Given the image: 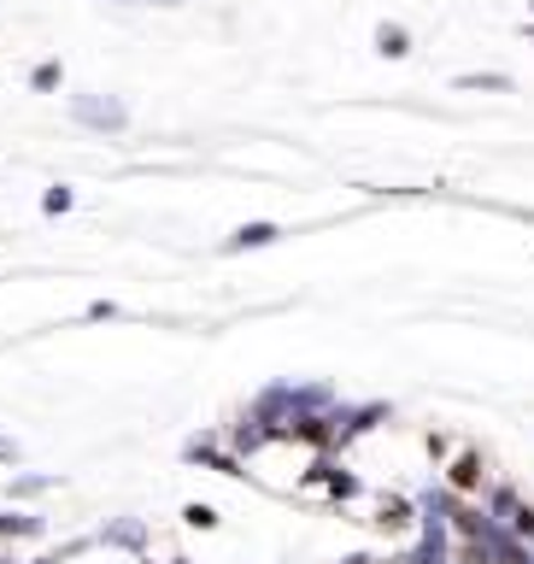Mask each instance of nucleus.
Segmentation results:
<instances>
[{
	"instance_id": "nucleus-1",
	"label": "nucleus",
	"mask_w": 534,
	"mask_h": 564,
	"mask_svg": "<svg viewBox=\"0 0 534 564\" xmlns=\"http://www.w3.org/2000/svg\"><path fill=\"white\" fill-rule=\"evenodd\" d=\"M70 112H77L83 123H95V130H123V118H130L118 100H100V95H77V100H70Z\"/></svg>"
},
{
	"instance_id": "nucleus-2",
	"label": "nucleus",
	"mask_w": 534,
	"mask_h": 564,
	"mask_svg": "<svg viewBox=\"0 0 534 564\" xmlns=\"http://www.w3.org/2000/svg\"><path fill=\"white\" fill-rule=\"evenodd\" d=\"M382 53H388V59H400V53H412V47H405V30H400V24H382Z\"/></svg>"
},
{
	"instance_id": "nucleus-3",
	"label": "nucleus",
	"mask_w": 534,
	"mask_h": 564,
	"mask_svg": "<svg viewBox=\"0 0 534 564\" xmlns=\"http://www.w3.org/2000/svg\"><path fill=\"white\" fill-rule=\"evenodd\" d=\"M159 7H176V0H159Z\"/></svg>"
}]
</instances>
